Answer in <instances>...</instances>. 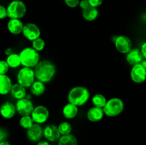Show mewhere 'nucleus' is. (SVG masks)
I'll return each mask as SVG.
<instances>
[{"label":"nucleus","instance_id":"f257e3e1","mask_svg":"<svg viewBox=\"0 0 146 145\" xmlns=\"http://www.w3.org/2000/svg\"><path fill=\"white\" fill-rule=\"evenodd\" d=\"M36 79L45 84L51 82L56 75L57 68L54 62L50 60H42L34 68Z\"/></svg>","mask_w":146,"mask_h":145},{"label":"nucleus","instance_id":"f03ea898","mask_svg":"<svg viewBox=\"0 0 146 145\" xmlns=\"http://www.w3.org/2000/svg\"><path fill=\"white\" fill-rule=\"evenodd\" d=\"M68 102L78 107L85 105L91 99L90 90L85 86L76 85L69 90L67 95Z\"/></svg>","mask_w":146,"mask_h":145},{"label":"nucleus","instance_id":"7ed1b4c3","mask_svg":"<svg viewBox=\"0 0 146 145\" xmlns=\"http://www.w3.org/2000/svg\"><path fill=\"white\" fill-rule=\"evenodd\" d=\"M23 67L34 68L41 61L40 53L31 46L25 47L19 53Z\"/></svg>","mask_w":146,"mask_h":145},{"label":"nucleus","instance_id":"20e7f679","mask_svg":"<svg viewBox=\"0 0 146 145\" xmlns=\"http://www.w3.org/2000/svg\"><path fill=\"white\" fill-rule=\"evenodd\" d=\"M105 116L108 117H115L119 116L125 109V103L119 98H111L108 100L106 104L103 108Z\"/></svg>","mask_w":146,"mask_h":145},{"label":"nucleus","instance_id":"39448f33","mask_svg":"<svg viewBox=\"0 0 146 145\" xmlns=\"http://www.w3.org/2000/svg\"><path fill=\"white\" fill-rule=\"evenodd\" d=\"M9 18L21 19L27 12V7L22 0H11L7 6Z\"/></svg>","mask_w":146,"mask_h":145},{"label":"nucleus","instance_id":"423d86ee","mask_svg":"<svg viewBox=\"0 0 146 145\" xmlns=\"http://www.w3.org/2000/svg\"><path fill=\"white\" fill-rule=\"evenodd\" d=\"M17 82L26 88H30L36 80L35 72L34 68L22 67L19 70L17 74Z\"/></svg>","mask_w":146,"mask_h":145},{"label":"nucleus","instance_id":"0eeeda50","mask_svg":"<svg viewBox=\"0 0 146 145\" xmlns=\"http://www.w3.org/2000/svg\"><path fill=\"white\" fill-rule=\"evenodd\" d=\"M29 95H27L26 98L17 100L16 102L15 105L17 108V112L20 116L31 115L35 107L34 102H32Z\"/></svg>","mask_w":146,"mask_h":145},{"label":"nucleus","instance_id":"6e6552de","mask_svg":"<svg viewBox=\"0 0 146 145\" xmlns=\"http://www.w3.org/2000/svg\"><path fill=\"white\" fill-rule=\"evenodd\" d=\"M34 123L38 125L45 124L50 117L49 109L44 105H38L35 106L31 115Z\"/></svg>","mask_w":146,"mask_h":145},{"label":"nucleus","instance_id":"1a4fd4ad","mask_svg":"<svg viewBox=\"0 0 146 145\" xmlns=\"http://www.w3.org/2000/svg\"><path fill=\"white\" fill-rule=\"evenodd\" d=\"M114 45L118 52L121 54H126L133 48L132 40L125 35H119L113 40Z\"/></svg>","mask_w":146,"mask_h":145},{"label":"nucleus","instance_id":"9d476101","mask_svg":"<svg viewBox=\"0 0 146 145\" xmlns=\"http://www.w3.org/2000/svg\"><path fill=\"white\" fill-rule=\"evenodd\" d=\"M22 35L27 41L32 42L36 38L41 37V31L37 24L33 22H28L24 24Z\"/></svg>","mask_w":146,"mask_h":145},{"label":"nucleus","instance_id":"9b49d317","mask_svg":"<svg viewBox=\"0 0 146 145\" xmlns=\"http://www.w3.org/2000/svg\"><path fill=\"white\" fill-rule=\"evenodd\" d=\"M131 80L136 84H141L146 80V69L142 63L132 66L130 72Z\"/></svg>","mask_w":146,"mask_h":145},{"label":"nucleus","instance_id":"f8f14e48","mask_svg":"<svg viewBox=\"0 0 146 145\" xmlns=\"http://www.w3.org/2000/svg\"><path fill=\"white\" fill-rule=\"evenodd\" d=\"M17 113L15 104L11 101H5L0 105V116L4 119H11Z\"/></svg>","mask_w":146,"mask_h":145},{"label":"nucleus","instance_id":"ddd939ff","mask_svg":"<svg viewBox=\"0 0 146 145\" xmlns=\"http://www.w3.org/2000/svg\"><path fill=\"white\" fill-rule=\"evenodd\" d=\"M27 136L30 142L37 143L44 136V128L41 125L34 123L31 127L27 129Z\"/></svg>","mask_w":146,"mask_h":145},{"label":"nucleus","instance_id":"4468645a","mask_svg":"<svg viewBox=\"0 0 146 145\" xmlns=\"http://www.w3.org/2000/svg\"><path fill=\"white\" fill-rule=\"evenodd\" d=\"M61 134L58 130V126L54 124H49L44 127V137L46 140L50 142L58 141L61 137Z\"/></svg>","mask_w":146,"mask_h":145},{"label":"nucleus","instance_id":"2eb2a0df","mask_svg":"<svg viewBox=\"0 0 146 145\" xmlns=\"http://www.w3.org/2000/svg\"><path fill=\"white\" fill-rule=\"evenodd\" d=\"M24 24L21 19L18 18H9L7 24V28L9 32L14 36L22 34Z\"/></svg>","mask_w":146,"mask_h":145},{"label":"nucleus","instance_id":"dca6fc26","mask_svg":"<svg viewBox=\"0 0 146 145\" xmlns=\"http://www.w3.org/2000/svg\"><path fill=\"white\" fill-rule=\"evenodd\" d=\"M125 60L129 65L133 66L137 64L142 63L144 58L141 49L133 48L128 53L125 54Z\"/></svg>","mask_w":146,"mask_h":145},{"label":"nucleus","instance_id":"f3484780","mask_svg":"<svg viewBox=\"0 0 146 145\" xmlns=\"http://www.w3.org/2000/svg\"><path fill=\"white\" fill-rule=\"evenodd\" d=\"M105 116L103 108L93 106L90 107L86 112V118L91 122H98L102 120Z\"/></svg>","mask_w":146,"mask_h":145},{"label":"nucleus","instance_id":"a211bd4d","mask_svg":"<svg viewBox=\"0 0 146 145\" xmlns=\"http://www.w3.org/2000/svg\"><path fill=\"white\" fill-rule=\"evenodd\" d=\"M78 112H79L78 107L68 102L62 108L63 116L66 119H68V120L73 119L76 117Z\"/></svg>","mask_w":146,"mask_h":145},{"label":"nucleus","instance_id":"6ab92c4d","mask_svg":"<svg viewBox=\"0 0 146 145\" xmlns=\"http://www.w3.org/2000/svg\"><path fill=\"white\" fill-rule=\"evenodd\" d=\"M13 84L12 80L7 74L0 75V95L9 94Z\"/></svg>","mask_w":146,"mask_h":145},{"label":"nucleus","instance_id":"aec40b11","mask_svg":"<svg viewBox=\"0 0 146 145\" xmlns=\"http://www.w3.org/2000/svg\"><path fill=\"white\" fill-rule=\"evenodd\" d=\"M9 94L14 99H15L16 100H19L27 97V88L16 82L13 84Z\"/></svg>","mask_w":146,"mask_h":145},{"label":"nucleus","instance_id":"412c9836","mask_svg":"<svg viewBox=\"0 0 146 145\" xmlns=\"http://www.w3.org/2000/svg\"><path fill=\"white\" fill-rule=\"evenodd\" d=\"M81 15H82V17L85 21L91 22V21H94L97 19V18L99 16V11L96 7L90 6L86 9L82 10Z\"/></svg>","mask_w":146,"mask_h":145},{"label":"nucleus","instance_id":"4be33fe9","mask_svg":"<svg viewBox=\"0 0 146 145\" xmlns=\"http://www.w3.org/2000/svg\"><path fill=\"white\" fill-rule=\"evenodd\" d=\"M46 90V84L41 81L36 80L34 83L30 87V91L32 95L35 97H40L44 95Z\"/></svg>","mask_w":146,"mask_h":145},{"label":"nucleus","instance_id":"5701e85b","mask_svg":"<svg viewBox=\"0 0 146 145\" xmlns=\"http://www.w3.org/2000/svg\"><path fill=\"white\" fill-rule=\"evenodd\" d=\"M6 61L8 63L9 68L11 69H16V68H19L21 65L19 54L17 53L14 52L13 53L7 56Z\"/></svg>","mask_w":146,"mask_h":145},{"label":"nucleus","instance_id":"b1692460","mask_svg":"<svg viewBox=\"0 0 146 145\" xmlns=\"http://www.w3.org/2000/svg\"><path fill=\"white\" fill-rule=\"evenodd\" d=\"M91 102L93 106L97 107L104 108L106 104L107 98L104 95L101 93H96L91 98Z\"/></svg>","mask_w":146,"mask_h":145},{"label":"nucleus","instance_id":"393cba45","mask_svg":"<svg viewBox=\"0 0 146 145\" xmlns=\"http://www.w3.org/2000/svg\"><path fill=\"white\" fill-rule=\"evenodd\" d=\"M58 145H78V140L72 134L61 135L58 140Z\"/></svg>","mask_w":146,"mask_h":145},{"label":"nucleus","instance_id":"a878e982","mask_svg":"<svg viewBox=\"0 0 146 145\" xmlns=\"http://www.w3.org/2000/svg\"><path fill=\"white\" fill-rule=\"evenodd\" d=\"M19 124L21 128L27 130L34 125V122L31 115H27V116H21L19 120Z\"/></svg>","mask_w":146,"mask_h":145},{"label":"nucleus","instance_id":"bb28decb","mask_svg":"<svg viewBox=\"0 0 146 145\" xmlns=\"http://www.w3.org/2000/svg\"><path fill=\"white\" fill-rule=\"evenodd\" d=\"M58 130H59L61 135H66L71 134L72 132V125L68 121H64L61 122L59 125H58Z\"/></svg>","mask_w":146,"mask_h":145},{"label":"nucleus","instance_id":"cd10ccee","mask_svg":"<svg viewBox=\"0 0 146 145\" xmlns=\"http://www.w3.org/2000/svg\"><path fill=\"white\" fill-rule=\"evenodd\" d=\"M31 47L38 52H41V51H44L46 47L45 40L41 38V37L36 38V39L31 42Z\"/></svg>","mask_w":146,"mask_h":145},{"label":"nucleus","instance_id":"c85d7f7f","mask_svg":"<svg viewBox=\"0 0 146 145\" xmlns=\"http://www.w3.org/2000/svg\"><path fill=\"white\" fill-rule=\"evenodd\" d=\"M10 68L6 60H0V75H6L9 71Z\"/></svg>","mask_w":146,"mask_h":145},{"label":"nucleus","instance_id":"c756f323","mask_svg":"<svg viewBox=\"0 0 146 145\" xmlns=\"http://www.w3.org/2000/svg\"><path fill=\"white\" fill-rule=\"evenodd\" d=\"M81 0H64V3L68 7L71 9L76 8L78 7Z\"/></svg>","mask_w":146,"mask_h":145},{"label":"nucleus","instance_id":"7c9ffc66","mask_svg":"<svg viewBox=\"0 0 146 145\" xmlns=\"http://www.w3.org/2000/svg\"><path fill=\"white\" fill-rule=\"evenodd\" d=\"M9 137V132L6 128L0 127V142L6 141Z\"/></svg>","mask_w":146,"mask_h":145},{"label":"nucleus","instance_id":"2f4dec72","mask_svg":"<svg viewBox=\"0 0 146 145\" xmlns=\"http://www.w3.org/2000/svg\"><path fill=\"white\" fill-rule=\"evenodd\" d=\"M7 18H8L7 7L0 4V20H4Z\"/></svg>","mask_w":146,"mask_h":145},{"label":"nucleus","instance_id":"473e14b6","mask_svg":"<svg viewBox=\"0 0 146 145\" xmlns=\"http://www.w3.org/2000/svg\"><path fill=\"white\" fill-rule=\"evenodd\" d=\"M88 1L89 2L90 5H91V7L98 8V7H99L100 6L102 5L104 0H88Z\"/></svg>","mask_w":146,"mask_h":145},{"label":"nucleus","instance_id":"72a5a7b5","mask_svg":"<svg viewBox=\"0 0 146 145\" xmlns=\"http://www.w3.org/2000/svg\"><path fill=\"white\" fill-rule=\"evenodd\" d=\"M91 5H90L88 0H81L78 7H80V9H81V10H84V9H87L88 7H89Z\"/></svg>","mask_w":146,"mask_h":145},{"label":"nucleus","instance_id":"f704fd0d","mask_svg":"<svg viewBox=\"0 0 146 145\" xmlns=\"http://www.w3.org/2000/svg\"><path fill=\"white\" fill-rule=\"evenodd\" d=\"M141 52H142L143 55L144 60H145L146 61V41L141 45Z\"/></svg>","mask_w":146,"mask_h":145},{"label":"nucleus","instance_id":"c9c22d12","mask_svg":"<svg viewBox=\"0 0 146 145\" xmlns=\"http://www.w3.org/2000/svg\"><path fill=\"white\" fill-rule=\"evenodd\" d=\"M36 145H51V142L47 140H41L36 143Z\"/></svg>","mask_w":146,"mask_h":145},{"label":"nucleus","instance_id":"e433bc0d","mask_svg":"<svg viewBox=\"0 0 146 145\" xmlns=\"http://www.w3.org/2000/svg\"><path fill=\"white\" fill-rule=\"evenodd\" d=\"M13 53H14V51H13L12 48H6L5 51H4V53H5V55H7V56L9 55L10 54Z\"/></svg>","mask_w":146,"mask_h":145},{"label":"nucleus","instance_id":"4c0bfd02","mask_svg":"<svg viewBox=\"0 0 146 145\" xmlns=\"http://www.w3.org/2000/svg\"><path fill=\"white\" fill-rule=\"evenodd\" d=\"M0 145H11L8 141H3V142H0Z\"/></svg>","mask_w":146,"mask_h":145},{"label":"nucleus","instance_id":"58836bf2","mask_svg":"<svg viewBox=\"0 0 146 145\" xmlns=\"http://www.w3.org/2000/svg\"><path fill=\"white\" fill-rule=\"evenodd\" d=\"M142 64H143V66L145 67V68L146 69V61H145V60H144V61H143Z\"/></svg>","mask_w":146,"mask_h":145}]
</instances>
